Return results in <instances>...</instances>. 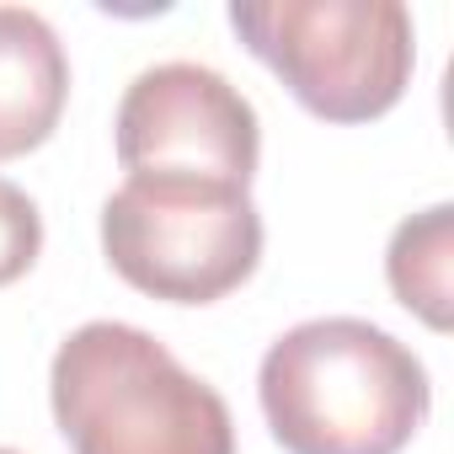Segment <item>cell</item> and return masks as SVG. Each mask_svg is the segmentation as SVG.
Segmentation results:
<instances>
[{
    "instance_id": "6da1fadb",
    "label": "cell",
    "mask_w": 454,
    "mask_h": 454,
    "mask_svg": "<svg viewBox=\"0 0 454 454\" xmlns=\"http://www.w3.org/2000/svg\"><path fill=\"white\" fill-rule=\"evenodd\" d=\"M257 395L284 454H401L433 406L422 358L358 316L284 332L262 358Z\"/></svg>"
},
{
    "instance_id": "7a4b0ae2",
    "label": "cell",
    "mask_w": 454,
    "mask_h": 454,
    "mask_svg": "<svg viewBox=\"0 0 454 454\" xmlns=\"http://www.w3.org/2000/svg\"><path fill=\"white\" fill-rule=\"evenodd\" d=\"M49 401L75 454H236L224 395L129 321L75 326L54 353Z\"/></svg>"
},
{
    "instance_id": "3957f363",
    "label": "cell",
    "mask_w": 454,
    "mask_h": 454,
    "mask_svg": "<svg viewBox=\"0 0 454 454\" xmlns=\"http://www.w3.org/2000/svg\"><path fill=\"white\" fill-rule=\"evenodd\" d=\"M231 27L321 123H374L411 86L417 27L395 0H236Z\"/></svg>"
},
{
    "instance_id": "277c9868",
    "label": "cell",
    "mask_w": 454,
    "mask_h": 454,
    "mask_svg": "<svg viewBox=\"0 0 454 454\" xmlns=\"http://www.w3.org/2000/svg\"><path fill=\"white\" fill-rule=\"evenodd\" d=\"M102 252L123 284L171 305H214L262 262V214L247 187L129 176L102 203Z\"/></svg>"
},
{
    "instance_id": "5b68a950",
    "label": "cell",
    "mask_w": 454,
    "mask_h": 454,
    "mask_svg": "<svg viewBox=\"0 0 454 454\" xmlns=\"http://www.w3.org/2000/svg\"><path fill=\"white\" fill-rule=\"evenodd\" d=\"M118 166L129 176H198L252 187L262 129L252 102L208 65H150L118 102Z\"/></svg>"
},
{
    "instance_id": "8992f818",
    "label": "cell",
    "mask_w": 454,
    "mask_h": 454,
    "mask_svg": "<svg viewBox=\"0 0 454 454\" xmlns=\"http://www.w3.org/2000/svg\"><path fill=\"white\" fill-rule=\"evenodd\" d=\"M65 97L70 59L59 33L27 6H0V160L38 150L59 129Z\"/></svg>"
},
{
    "instance_id": "52a82bcc",
    "label": "cell",
    "mask_w": 454,
    "mask_h": 454,
    "mask_svg": "<svg viewBox=\"0 0 454 454\" xmlns=\"http://www.w3.org/2000/svg\"><path fill=\"white\" fill-rule=\"evenodd\" d=\"M385 278L411 316H422L433 332H449L454 321V208L449 203H433L395 224L385 252Z\"/></svg>"
},
{
    "instance_id": "ba28073f",
    "label": "cell",
    "mask_w": 454,
    "mask_h": 454,
    "mask_svg": "<svg viewBox=\"0 0 454 454\" xmlns=\"http://www.w3.org/2000/svg\"><path fill=\"white\" fill-rule=\"evenodd\" d=\"M43 252V219H38V203L0 176V289L17 284Z\"/></svg>"
},
{
    "instance_id": "9c48e42d",
    "label": "cell",
    "mask_w": 454,
    "mask_h": 454,
    "mask_svg": "<svg viewBox=\"0 0 454 454\" xmlns=\"http://www.w3.org/2000/svg\"><path fill=\"white\" fill-rule=\"evenodd\" d=\"M0 454H17V449H0Z\"/></svg>"
}]
</instances>
